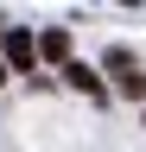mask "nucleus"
<instances>
[{
  "mask_svg": "<svg viewBox=\"0 0 146 152\" xmlns=\"http://www.w3.org/2000/svg\"><path fill=\"white\" fill-rule=\"evenodd\" d=\"M0 83H7V64H0Z\"/></svg>",
  "mask_w": 146,
  "mask_h": 152,
  "instance_id": "nucleus-5",
  "label": "nucleus"
},
{
  "mask_svg": "<svg viewBox=\"0 0 146 152\" xmlns=\"http://www.w3.org/2000/svg\"><path fill=\"white\" fill-rule=\"evenodd\" d=\"M64 83H70V89H83L89 102H102V95H108V89H102V76L89 70V64H64Z\"/></svg>",
  "mask_w": 146,
  "mask_h": 152,
  "instance_id": "nucleus-3",
  "label": "nucleus"
},
{
  "mask_svg": "<svg viewBox=\"0 0 146 152\" xmlns=\"http://www.w3.org/2000/svg\"><path fill=\"white\" fill-rule=\"evenodd\" d=\"M102 70L114 76V89H121V95L146 102V70H140V57L127 51V45H114V51H108V57H102Z\"/></svg>",
  "mask_w": 146,
  "mask_h": 152,
  "instance_id": "nucleus-1",
  "label": "nucleus"
},
{
  "mask_svg": "<svg viewBox=\"0 0 146 152\" xmlns=\"http://www.w3.org/2000/svg\"><path fill=\"white\" fill-rule=\"evenodd\" d=\"M38 57H51V64H70V32L57 26V32H45L38 38Z\"/></svg>",
  "mask_w": 146,
  "mask_h": 152,
  "instance_id": "nucleus-4",
  "label": "nucleus"
},
{
  "mask_svg": "<svg viewBox=\"0 0 146 152\" xmlns=\"http://www.w3.org/2000/svg\"><path fill=\"white\" fill-rule=\"evenodd\" d=\"M0 64H7V70H32V64H38V38L13 26V32H7V57H0Z\"/></svg>",
  "mask_w": 146,
  "mask_h": 152,
  "instance_id": "nucleus-2",
  "label": "nucleus"
}]
</instances>
